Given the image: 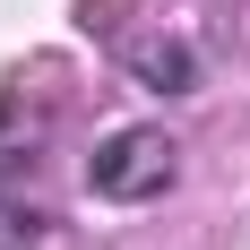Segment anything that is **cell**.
Here are the masks:
<instances>
[{
	"mask_svg": "<svg viewBox=\"0 0 250 250\" xmlns=\"http://www.w3.org/2000/svg\"><path fill=\"white\" fill-rule=\"evenodd\" d=\"M173 173H181V147L164 138V129H112V138L86 155V190H95V199H112V207L164 199V190H173Z\"/></svg>",
	"mask_w": 250,
	"mask_h": 250,
	"instance_id": "cell-1",
	"label": "cell"
},
{
	"mask_svg": "<svg viewBox=\"0 0 250 250\" xmlns=\"http://www.w3.org/2000/svg\"><path fill=\"white\" fill-rule=\"evenodd\" d=\"M43 242V207L35 199H0V250H35Z\"/></svg>",
	"mask_w": 250,
	"mask_h": 250,
	"instance_id": "cell-3",
	"label": "cell"
},
{
	"mask_svg": "<svg viewBox=\"0 0 250 250\" xmlns=\"http://www.w3.org/2000/svg\"><path fill=\"white\" fill-rule=\"evenodd\" d=\"M121 61H129V78H138L147 95H190V86H199V52L181 43V35H147V43H129Z\"/></svg>",
	"mask_w": 250,
	"mask_h": 250,
	"instance_id": "cell-2",
	"label": "cell"
}]
</instances>
